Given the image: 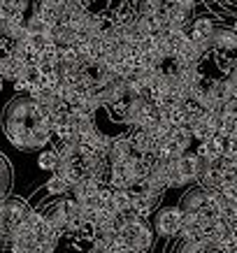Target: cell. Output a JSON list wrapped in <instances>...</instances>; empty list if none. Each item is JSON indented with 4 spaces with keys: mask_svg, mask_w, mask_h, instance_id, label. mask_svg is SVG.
I'll use <instances>...</instances> for the list:
<instances>
[{
    "mask_svg": "<svg viewBox=\"0 0 237 253\" xmlns=\"http://www.w3.org/2000/svg\"><path fill=\"white\" fill-rule=\"evenodd\" d=\"M2 132L19 151H35L49 144L54 135L51 109L31 95H19L5 107Z\"/></svg>",
    "mask_w": 237,
    "mask_h": 253,
    "instance_id": "1",
    "label": "cell"
},
{
    "mask_svg": "<svg viewBox=\"0 0 237 253\" xmlns=\"http://www.w3.org/2000/svg\"><path fill=\"white\" fill-rule=\"evenodd\" d=\"M182 225H184V209L182 207H165L156 214L153 232L161 239H175V237H179Z\"/></svg>",
    "mask_w": 237,
    "mask_h": 253,
    "instance_id": "2",
    "label": "cell"
},
{
    "mask_svg": "<svg viewBox=\"0 0 237 253\" xmlns=\"http://www.w3.org/2000/svg\"><path fill=\"white\" fill-rule=\"evenodd\" d=\"M177 172H179V179L182 184H191V181H198V156L186 151V154L177 161Z\"/></svg>",
    "mask_w": 237,
    "mask_h": 253,
    "instance_id": "3",
    "label": "cell"
},
{
    "mask_svg": "<svg viewBox=\"0 0 237 253\" xmlns=\"http://www.w3.org/2000/svg\"><path fill=\"white\" fill-rule=\"evenodd\" d=\"M9 186H12V168L7 158L0 154V198H7Z\"/></svg>",
    "mask_w": 237,
    "mask_h": 253,
    "instance_id": "4",
    "label": "cell"
},
{
    "mask_svg": "<svg viewBox=\"0 0 237 253\" xmlns=\"http://www.w3.org/2000/svg\"><path fill=\"white\" fill-rule=\"evenodd\" d=\"M61 165V158L56 154V149H49V151H42L38 158V168L40 169H47V172H56Z\"/></svg>",
    "mask_w": 237,
    "mask_h": 253,
    "instance_id": "5",
    "label": "cell"
},
{
    "mask_svg": "<svg viewBox=\"0 0 237 253\" xmlns=\"http://www.w3.org/2000/svg\"><path fill=\"white\" fill-rule=\"evenodd\" d=\"M68 191H72V184L58 174H51V179L47 181V193H51V195H63Z\"/></svg>",
    "mask_w": 237,
    "mask_h": 253,
    "instance_id": "6",
    "label": "cell"
},
{
    "mask_svg": "<svg viewBox=\"0 0 237 253\" xmlns=\"http://www.w3.org/2000/svg\"><path fill=\"white\" fill-rule=\"evenodd\" d=\"M26 31L28 33H33V35H45L47 31H49V23L42 19V16H31L28 21H26Z\"/></svg>",
    "mask_w": 237,
    "mask_h": 253,
    "instance_id": "7",
    "label": "cell"
},
{
    "mask_svg": "<svg viewBox=\"0 0 237 253\" xmlns=\"http://www.w3.org/2000/svg\"><path fill=\"white\" fill-rule=\"evenodd\" d=\"M31 88H33V84L28 79H16L14 82V91L21 93V95H31Z\"/></svg>",
    "mask_w": 237,
    "mask_h": 253,
    "instance_id": "8",
    "label": "cell"
},
{
    "mask_svg": "<svg viewBox=\"0 0 237 253\" xmlns=\"http://www.w3.org/2000/svg\"><path fill=\"white\" fill-rule=\"evenodd\" d=\"M2 88H5V77L0 75V91H2Z\"/></svg>",
    "mask_w": 237,
    "mask_h": 253,
    "instance_id": "9",
    "label": "cell"
},
{
    "mask_svg": "<svg viewBox=\"0 0 237 253\" xmlns=\"http://www.w3.org/2000/svg\"><path fill=\"white\" fill-rule=\"evenodd\" d=\"M233 31L237 33V16H235V23H233Z\"/></svg>",
    "mask_w": 237,
    "mask_h": 253,
    "instance_id": "10",
    "label": "cell"
}]
</instances>
